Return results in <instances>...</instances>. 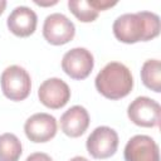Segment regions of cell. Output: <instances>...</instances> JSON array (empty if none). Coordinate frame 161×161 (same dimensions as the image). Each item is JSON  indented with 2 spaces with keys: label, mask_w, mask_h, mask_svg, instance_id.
Returning a JSON list of instances; mask_svg holds the SVG:
<instances>
[{
  "label": "cell",
  "mask_w": 161,
  "mask_h": 161,
  "mask_svg": "<svg viewBox=\"0 0 161 161\" xmlns=\"http://www.w3.org/2000/svg\"><path fill=\"white\" fill-rule=\"evenodd\" d=\"M117 40L126 44L147 42L160 34V18L151 11H138L118 16L112 26Z\"/></svg>",
  "instance_id": "obj_1"
},
{
  "label": "cell",
  "mask_w": 161,
  "mask_h": 161,
  "mask_svg": "<svg viewBox=\"0 0 161 161\" xmlns=\"http://www.w3.org/2000/svg\"><path fill=\"white\" fill-rule=\"evenodd\" d=\"M97 91L108 99H121L133 88L131 70L119 62H111L102 68L94 79Z\"/></svg>",
  "instance_id": "obj_2"
},
{
  "label": "cell",
  "mask_w": 161,
  "mask_h": 161,
  "mask_svg": "<svg viewBox=\"0 0 161 161\" xmlns=\"http://www.w3.org/2000/svg\"><path fill=\"white\" fill-rule=\"evenodd\" d=\"M3 93L10 101L25 99L31 89V80L28 72L19 65H10L4 69L0 78Z\"/></svg>",
  "instance_id": "obj_3"
},
{
  "label": "cell",
  "mask_w": 161,
  "mask_h": 161,
  "mask_svg": "<svg viewBox=\"0 0 161 161\" xmlns=\"http://www.w3.org/2000/svg\"><path fill=\"white\" fill-rule=\"evenodd\" d=\"M89 155L94 158H108L113 156L118 147L117 132L107 126H99L92 131L86 141Z\"/></svg>",
  "instance_id": "obj_4"
},
{
  "label": "cell",
  "mask_w": 161,
  "mask_h": 161,
  "mask_svg": "<svg viewBox=\"0 0 161 161\" xmlns=\"http://www.w3.org/2000/svg\"><path fill=\"white\" fill-rule=\"evenodd\" d=\"M160 104L148 97L141 96L135 98L128 108L127 114L128 118L137 126L141 127H156L160 123Z\"/></svg>",
  "instance_id": "obj_5"
},
{
  "label": "cell",
  "mask_w": 161,
  "mask_h": 161,
  "mask_svg": "<svg viewBox=\"0 0 161 161\" xmlns=\"http://www.w3.org/2000/svg\"><path fill=\"white\" fill-rule=\"evenodd\" d=\"M75 26L63 14L54 13L45 18L43 25V36L53 45H63L74 38Z\"/></svg>",
  "instance_id": "obj_6"
},
{
  "label": "cell",
  "mask_w": 161,
  "mask_h": 161,
  "mask_svg": "<svg viewBox=\"0 0 161 161\" xmlns=\"http://www.w3.org/2000/svg\"><path fill=\"white\" fill-rule=\"evenodd\" d=\"M94 65L93 55L86 48H73L68 50L62 59V69L73 79H86Z\"/></svg>",
  "instance_id": "obj_7"
},
{
  "label": "cell",
  "mask_w": 161,
  "mask_h": 161,
  "mask_svg": "<svg viewBox=\"0 0 161 161\" xmlns=\"http://www.w3.org/2000/svg\"><path fill=\"white\" fill-rule=\"evenodd\" d=\"M24 132L31 142H48L57 133V119L49 113H35L25 121Z\"/></svg>",
  "instance_id": "obj_8"
},
{
  "label": "cell",
  "mask_w": 161,
  "mask_h": 161,
  "mask_svg": "<svg viewBox=\"0 0 161 161\" xmlns=\"http://www.w3.org/2000/svg\"><path fill=\"white\" fill-rule=\"evenodd\" d=\"M38 97L45 107L59 109L68 103L70 98V89L60 78H49L40 84Z\"/></svg>",
  "instance_id": "obj_9"
},
{
  "label": "cell",
  "mask_w": 161,
  "mask_h": 161,
  "mask_svg": "<svg viewBox=\"0 0 161 161\" xmlns=\"http://www.w3.org/2000/svg\"><path fill=\"white\" fill-rule=\"evenodd\" d=\"M125 161H160L158 146L146 135H136L128 140L123 151Z\"/></svg>",
  "instance_id": "obj_10"
},
{
  "label": "cell",
  "mask_w": 161,
  "mask_h": 161,
  "mask_svg": "<svg viewBox=\"0 0 161 161\" xmlns=\"http://www.w3.org/2000/svg\"><path fill=\"white\" fill-rule=\"evenodd\" d=\"M38 18L34 10L28 6L15 8L8 16V28L9 30L20 38H26L31 35L36 29Z\"/></svg>",
  "instance_id": "obj_11"
},
{
  "label": "cell",
  "mask_w": 161,
  "mask_h": 161,
  "mask_svg": "<svg viewBox=\"0 0 161 161\" xmlns=\"http://www.w3.org/2000/svg\"><path fill=\"white\" fill-rule=\"evenodd\" d=\"M89 126V114L82 106H73L60 117V128L69 137L82 136Z\"/></svg>",
  "instance_id": "obj_12"
},
{
  "label": "cell",
  "mask_w": 161,
  "mask_h": 161,
  "mask_svg": "<svg viewBox=\"0 0 161 161\" xmlns=\"http://www.w3.org/2000/svg\"><path fill=\"white\" fill-rule=\"evenodd\" d=\"M142 83L151 91L161 92V63L157 59H148L141 68Z\"/></svg>",
  "instance_id": "obj_13"
},
{
  "label": "cell",
  "mask_w": 161,
  "mask_h": 161,
  "mask_svg": "<svg viewBox=\"0 0 161 161\" xmlns=\"http://www.w3.org/2000/svg\"><path fill=\"white\" fill-rule=\"evenodd\" d=\"M21 152V142L14 133L0 135V161H18Z\"/></svg>",
  "instance_id": "obj_14"
},
{
  "label": "cell",
  "mask_w": 161,
  "mask_h": 161,
  "mask_svg": "<svg viewBox=\"0 0 161 161\" xmlns=\"http://www.w3.org/2000/svg\"><path fill=\"white\" fill-rule=\"evenodd\" d=\"M68 8L70 13L82 23H91L98 18V13L96 9L91 6V4L86 0H69Z\"/></svg>",
  "instance_id": "obj_15"
},
{
  "label": "cell",
  "mask_w": 161,
  "mask_h": 161,
  "mask_svg": "<svg viewBox=\"0 0 161 161\" xmlns=\"http://www.w3.org/2000/svg\"><path fill=\"white\" fill-rule=\"evenodd\" d=\"M91 4V6L93 9H96L97 11H102L106 10L108 8H112L117 4V1H109V0H89L88 1Z\"/></svg>",
  "instance_id": "obj_16"
},
{
  "label": "cell",
  "mask_w": 161,
  "mask_h": 161,
  "mask_svg": "<svg viewBox=\"0 0 161 161\" xmlns=\"http://www.w3.org/2000/svg\"><path fill=\"white\" fill-rule=\"evenodd\" d=\"M25 161H53L52 157L44 152H34L26 157Z\"/></svg>",
  "instance_id": "obj_17"
},
{
  "label": "cell",
  "mask_w": 161,
  "mask_h": 161,
  "mask_svg": "<svg viewBox=\"0 0 161 161\" xmlns=\"http://www.w3.org/2000/svg\"><path fill=\"white\" fill-rule=\"evenodd\" d=\"M36 5H40V6H50V5H55L57 1H52V3H39V1H34Z\"/></svg>",
  "instance_id": "obj_18"
},
{
  "label": "cell",
  "mask_w": 161,
  "mask_h": 161,
  "mask_svg": "<svg viewBox=\"0 0 161 161\" xmlns=\"http://www.w3.org/2000/svg\"><path fill=\"white\" fill-rule=\"evenodd\" d=\"M5 8H6V1L5 0H0V15L4 13Z\"/></svg>",
  "instance_id": "obj_19"
},
{
  "label": "cell",
  "mask_w": 161,
  "mask_h": 161,
  "mask_svg": "<svg viewBox=\"0 0 161 161\" xmlns=\"http://www.w3.org/2000/svg\"><path fill=\"white\" fill-rule=\"evenodd\" d=\"M69 161H88V160L86 157H83V156H75V157L70 158Z\"/></svg>",
  "instance_id": "obj_20"
}]
</instances>
